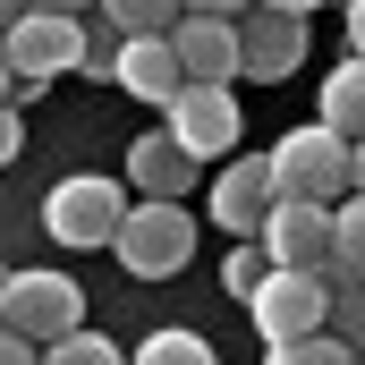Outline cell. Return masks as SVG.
<instances>
[{
    "label": "cell",
    "instance_id": "cell-1",
    "mask_svg": "<svg viewBox=\"0 0 365 365\" xmlns=\"http://www.w3.org/2000/svg\"><path fill=\"white\" fill-rule=\"evenodd\" d=\"M264 170H272V187L289 204H323V212H331V204L349 195V145L306 119V128H289L272 153H264Z\"/></svg>",
    "mask_w": 365,
    "mask_h": 365
},
{
    "label": "cell",
    "instance_id": "cell-2",
    "mask_svg": "<svg viewBox=\"0 0 365 365\" xmlns=\"http://www.w3.org/2000/svg\"><path fill=\"white\" fill-rule=\"evenodd\" d=\"M0 331H17L26 349H51V340L86 331V289L68 272H9V289H0Z\"/></svg>",
    "mask_w": 365,
    "mask_h": 365
},
{
    "label": "cell",
    "instance_id": "cell-3",
    "mask_svg": "<svg viewBox=\"0 0 365 365\" xmlns=\"http://www.w3.org/2000/svg\"><path fill=\"white\" fill-rule=\"evenodd\" d=\"M110 255L136 280L187 272V255H195V212H187V204H128L119 230H110Z\"/></svg>",
    "mask_w": 365,
    "mask_h": 365
},
{
    "label": "cell",
    "instance_id": "cell-4",
    "mask_svg": "<svg viewBox=\"0 0 365 365\" xmlns=\"http://www.w3.org/2000/svg\"><path fill=\"white\" fill-rule=\"evenodd\" d=\"M238 128H247V119H238V93L230 86H179L162 102V136L179 145L195 170H204V162H230V153H238Z\"/></svg>",
    "mask_w": 365,
    "mask_h": 365
},
{
    "label": "cell",
    "instance_id": "cell-5",
    "mask_svg": "<svg viewBox=\"0 0 365 365\" xmlns=\"http://www.w3.org/2000/svg\"><path fill=\"white\" fill-rule=\"evenodd\" d=\"M119 212H128V187H119V179H102V170H77V179H60L51 195H43V230H51L60 247H77V255L110 247Z\"/></svg>",
    "mask_w": 365,
    "mask_h": 365
},
{
    "label": "cell",
    "instance_id": "cell-6",
    "mask_svg": "<svg viewBox=\"0 0 365 365\" xmlns=\"http://www.w3.org/2000/svg\"><path fill=\"white\" fill-rule=\"evenodd\" d=\"M0 60H9V77L26 93H43L51 77H68L77 60H86V26L77 17H43V9H17V26L0 34Z\"/></svg>",
    "mask_w": 365,
    "mask_h": 365
},
{
    "label": "cell",
    "instance_id": "cell-7",
    "mask_svg": "<svg viewBox=\"0 0 365 365\" xmlns=\"http://www.w3.org/2000/svg\"><path fill=\"white\" fill-rule=\"evenodd\" d=\"M323 306H331L323 272H264V280H255V297H247V314H255L264 349L314 340V331H323Z\"/></svg>",
    "mask_w": 365,
    "mask_h": 365
},
{
    "label": "cell",
    "instance_id": "cell-8",
    "mask_svg": "<svg viewBox=\"0 0 365 365\" xmlns=\"http://www.w3.org/2000/svg\"><path fill=\"white\" fill-rule=\"evenodd\" d=\"M255 247H264L272 272H323V264H331V212L280 195L272 212H264V230H255Z\"/></svg>",
    "mask_w": 365,
    "mask_h": 365
},
{
    "label": "cell",
    "instance_id": "cell-9",
    "mask_svg": "<svg viewBox=\"0 0 365 365\" xmlns=\"http://www.w3.org/2000/svg\"><path fill=\"white\" fill-rule=\"evenodd\" d=\"M297 60H306V17H272V9L238 17V77L280 86V77H297Z\"/></svg>",
    "mask_w": 365,
    "mask_h": 365
},
{
    "label": "cell",
    "instance_id": "cell-10",
    "mask_svg": "<svg viewBox=\"0 0 365 365\" xmlns=\"http://www.w3.org/2000/svg\"><path fill=\"white\" fill-rule=\"evenodd\" d=\"M170 60L187 86H238V17H179Z\"/></svg>",
    "mask_w": 365,
    "mask_h": 365
},
{
    "label": "cell",
    "instance_id": "cell-11",
    "mask_svg": "<svg viewBox=\"0 0 365 365\" xmlns=\"http://www.w3.org/2000/svg\"><path fill=\"white\" fill-rule=\"evenodd\" d=\"M272 204H280V187H272V170H264V153H230V170L212 179V221H221L230 238H255Z\"/></svg>",
    "mask_w": 365,
    "mask_h": 365
},
{
    "label": "cell",
    "instance_id": "cell-12",
    "mask_svg": "<svg viewBox=\"0 0 365 365\" xmlns=\"http://www.w3.org/2000/svg\"><path fill=\"white\" fill-rule=\"evenodd\" d=\"M110 86H128L136 102H170V93L187 86L179 60H170V34H119V60H110Z\"/></svg>",
    "mask_w": 365,
    "mask_h": 365
},
{
    "label": "cell",
    "instance_id": "cell-13",
    "mask_svg": "<svg viewBox=\"0 0 365 365\" xmlns=\"http://www.w3.org/2000/svg\"><path fill=\"white\" fill-rule=\"evenodd\" d=\"M128 187H145V204H179L187 187H195V162H187L179 145L153 128V136H136V145H128Z\"/></svg>",
    "mask_w": 365,
    "mask_h": 365
},
{
    "label": "cell",
    "instance_id": "cell-14",
    "mask_svg": "<svg viewBox=\"0 0 365 365\" xmlns=\"http://www.w3.org/2000/svg\"><path fill=\"white\" fill-rule=\"evenodd\" d=\"M314 128H331L340 145L365 136V60H340V68L323 77V119H314Z\"/></svg>",
    "mask_w": 365,
    "mask_h": 365
},
{
    "label": "cell",
    "instance_id": "cell-15",
    "mask_svg": "<svg viewBox=\"0 0 365 365\" xmlns=\"http://www.w3.org/2000/svg\"><path fill=\"white\" fill-rule=\"evenodd\" d=\"M331 280H365V195H340L331 204Z\"/></svg>",
    "mask_w": 365,
    "mask_h": 365
},
{
    "label": "cell",
    "instance_id": "cell-16",
    "mask_svg": "<svg viewBox=\"0 0 365 365\" xmlns=\"http://www.w3.org/2000/svg\"><path fill=\"white\" fill-rule=\"evenodd\" d=\"M323 289H331V306H323V331H331L349 357H365V280H331V272H323Z\"/></svg>",
    "mask_w": 365,
    "mask_h": 365
},
{
    "label": "cell",
    "instance_id": "cell-17",
    "mask_svg": "<svg viewBox=\"0 0 365 365\" xmlns=\"http://www.w3.org/2000/svg\"><path fill=\"white\" fill-rule=\"evenodd\" d=\"M93 9H102L110 34H170V26L187 17L179 0H93Z\"/></svg>",
    "mask_w": 365,
    "mask_h": 365
},
{
    "label": "cell",
    "instance_id": "cell-18",
    "mask_svg": "<svg viewBox=\"0 0 365 365\" xmlns=\"http://www.w3.org/2000/svg\"><path fill=\"white\" fill-rule=\"evenodd\" d=\"M128 365H221V357H212V340H204V331H153Z\"/></svg>",
    "mask_w": 365,
    "mask_h": 365
},
{
    "label": "cell",
    "instance_id": "cell-19",
    "mask_svg": "<svg viewBox=\"0 0 365 365\" xmlns=\"http://www.w3.org/2000/svg\"><path fill=\"white\" fill-rule=\"evenodd\" d=\"M34 365H128L102 331H68V340H51V349H34Z\"/></svg>",
    "mask_w": 365,
    "mask_h": 365
},
{
    "label": "cell",
    "instance_id": "cell-20",
    "mask_svg": "<svg viewBox=\"0 0 365 365\" xmlns=\"http://www.w3.org/2000/svg\"><path fill=\"white\" fill-rule=\"evenodd\" d=\"M264 272H272V264H264V247H255V238H230V255H221V289H230L238 306L255 297V280H264Z\"/></svg>",
    "mask_w": 365,
    "mask_h": 365
},
{
    "label": "cell",
    "instance_id": "cell-21",
    "mask_svg": "<svg viewBox=\"0 0 365 365\" xmlns=\"http://www.w3.org/2000/svg\"><path fill=\"white\" fill-rule=\"evenodd\" d=\"M264 365H357L331 331H314V340H289V349H264Z\"/></svg>",
    "mask_w": 365,
    "mask_h": 365
},
{
    "label": "cell",
    "instance_id": "cell-22",
    "mask_svg": "<svg viewBox=\"0 0 365 365\" xmlns=\"http://www.w3.org/2000/svg\"><path fill=\"white\" fill-rule=\"evenodd\" d=\"M110 60H119V34L102 26V34H86V60H77V77H110Z\"/></svg>",
    "mask_w": 365,
    "mask_h": 365
},
{
    "label": "cell",
    "instance_id": "cell-23",
    "mask_svg": "<svg viewBox=\"0 0 365 365\" xmlns=\"http://www.w3.org/2000/svg\"><path fill=\"white\" fill-rule=\"evenodd\" d=\"M26 153V119H17V102H0V170Z\"/></svg>",
    "mask_w": 365,
    "mask_h": 365
},
{
    "label": "cell",
    "instance_id": "cell-24",
    "mask_svg": "<svg viewBox=\"0 0 365 365\" xmlns=\"http://www.w3.org/2000/svg\"><path fill=\"white\" fill-rule=\"evenodd\" d=\"M187 17H247V9H255V0H179Z\"/></svg>",
    "mask_w": 365,
    "mask_h": 365
},
{
    "label": "cell",
    "instance_id": "cell-25",
    "mask_svg": "<svg viewBox=\"0 0 365 365\" xmlns=\"http://www.w3.org/2000/svg\"><path fill=\"white\" fill-rule=\"evenodd\" d=\"M17 9H43V17H86L93 0H17Z\"/></svg>",
    "mask_w": 365,
    "mask_h": 365
},
{
    "label": "cell",
    "instance_id": "cell-26",
    "mask_svg": "<svg viewBox=\"0 0 365 365\" xmlns=\"http://www.w3.org/2000/svg\"><path fill=\"white\" fill-rule=\"evenodd\" d=\"M349 60H365V0H349Z\"/></svg>",
    "mask_w": 365,
    "mask_h": 365
},
{
    "label": "cell",
    "instance_id": "cell-27",
    "mask_svg": "<svg viewBox=\"0 0 365 365\" xmlns=\"http://www.w3.org/2000/svg\"><path fill=\"white\" fill-rule=\"evenodd\" d=\"M255 9H272V17H314L323 0H255Z\"/></svg>",
    "mask_w": 365,
    "mask_h": 365
},
{
    "label": "cell",
    "instance_id": "cell-28",
    "mask_svg": "<svg viewBox=\"0 0 365 365\" xmlns=\"http://www.w3.org/2000/svg\"><path fill=\"white\" fill-rule=\"evenodd\" d=\"M0 365H34V349H26L17 331H0Z\"/></svg>",
    "mask_w": 365,
    "mask_h": 365
},
{
    "label": "cell",
    "instance_id": "cell-29",
    "mask_svg": "<svg viewBox=\"0 0 365 365\" xmlns=\"http://www.w3.org/2000/svg\"><path fill=\"white\" fill-rule=\"evenodd\" d=\"M349 195H365V136L349 145Z\"/></svg>",
    "mask_w": 365,
    "mask_h": 365
},
{
    "label": "cell",
    "instance_id": "cell-30",
    "mask_svg": "<svg viewBox=\"0 0 365 365\" xmlns=\"http://www.w3.org/2000/svg\"><path fill=\"white\" fill-rule=\"evenodd\" d=\"M9 26H17V0H0V34H9Z\"/></svg>",
    "mask_w": 365,
    "mask_h": 365
},
{
    "label": "cell",
    "instance_id": "cell-31",
    "mask_svg": "<svg viewBox=\"0 0 365 365\" xmlns=\"http://www.w3.org/2000/svg\"><path fill=\"white\" fill-rule=\"evenodd\" d=\"M9 86H17V77H9V60H0V102H9Z\"/></svg>",
    "mask_w": 365,
    "mask_h": 365
},
{
    "label": "cell",
    "instance_id": "cell-32",
    "mask_svg": "<svg viewBox=\"0 0 365 365\" xmlns=\"http://www.w3.org/2000/svg\"><path fill=\"white\" fill-rule=\"evenodd\" d=\"M0 289H9V264H0Z\"/></svg>",
    "mask_w": 365,
    "mask_h": 365
},
{
    "label": "cell",
    "instance_id": "cell-33",
    "mask_svg": "<svg viewBox=\"0 0 365 365\" xmlns=\"http://www.w3.org/2000/svg\"><path fill=\"white\" fill-rule=\"evenodd\" d=\"M357 365H365V357H357Z\"/></svg>",
    "mask_w": 365,
    "mask_h": 365
}]
</instances>
